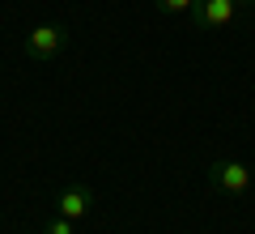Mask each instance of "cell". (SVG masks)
<instances>
[{
    "label": "cell",
    "mask_w": 255,
    "mask_h": 234,
    "mask_svg": "<svg viewBox=\"0 0 255 234\" xmlns=\"http://www.w3.org/2000/svg\"><path fill=\"white\" fill-rule=\"evenodd\" d=\"M209 179H213V188L226 192V196H243L255 183V175H251V166L238 162V158H217V162L209 166Z\"/></svg>",
    "instance_id": "cell-1"
},
{
    "label": "cell",
    "mask_w": 255,
    "mask_h": 234,
    "mask_svg": "<svg viewBox=\"0 0 255 234\" xmlns=\"http://www.w3.org/2000/svg\"><path fill=\"white\" fill-rule=\"evenodd\" d=\"M64 47H68V30L51 26V21H47V26H34L26 34V55L30 60H51V55H60Z\"/></svg>",
    "instance_id": "cell-2"
},
{
    "label": "cell",
    "mask_w": 255,
    "mask_h": 234,
    "mask_svg": "<svg viewBox=\"0 0 255 234\" xmlns=\"http://www.w3.org/2000/svg\"><path fill=\"white\" fill-rule=\"evenodd\" d=\"M243 4H247V0H196L191 17H196L200 30H221V26H230V21L238 17Z\"/></svg>",
    "instance_id": "cell-3"
},
{
    "label": "cell",
    "mask_w": 255,
    "mask_h": 234,
    "mask_svg": "<svg viewBox=\"0 0 255 234\" xmlns=\"http://www.w3.org/2000/svg\"><path fill=\"white\" fill-rule=\"evenodd\" d=\"M55 213L68 217V222H81V217H90V213H94V192L85 188V183L60 188V196H55Z\"/></svg>",
    "instance_id": "cell-4"
},
{
    "label": "cell",
    "mask_w": 255,
    "mask_h": 234,
    "mask_svg": "<svg viewBox=\"0 0 255 234\" xmlns=\"http://www.w3.org/2000/svg\"><path fill=\"white\" fill-rule=\"evenodd\" d=\"M43 234H77V222H68V217H60V213H55L51 222L43 226Z\"/></svg>",
    "instance_id": "cell-5"
},
{
    "label": "cell",
    "mask_w": 255,
    "mask_h": 234,
    "mask_svg": "<svg viewBox=\"0 0 255 234\" xmlns=\"http://www.w3.org/2000/svg\"><path fill=\"white\" fill-rule=\"evenodd\" d=\"M157 9H162V13H191V9H196V0H157Z\"/></svg>",
    "instance_id": "cell-6"
},
{
    "label": "cell",
    "mask_w": 255,
    "mask_h": 234,
    "mask_svg": "<svg viewBox=\"0 0 255 234\" xmlns=\"http://www.w3.org/2000/svg\"><path fill=\"white\" fill-rule=\"evenodd\" d=\"M251 175H255V162H251Z\"/></svg>",
    "instance_id": "cell-7"
}]
</instances>
